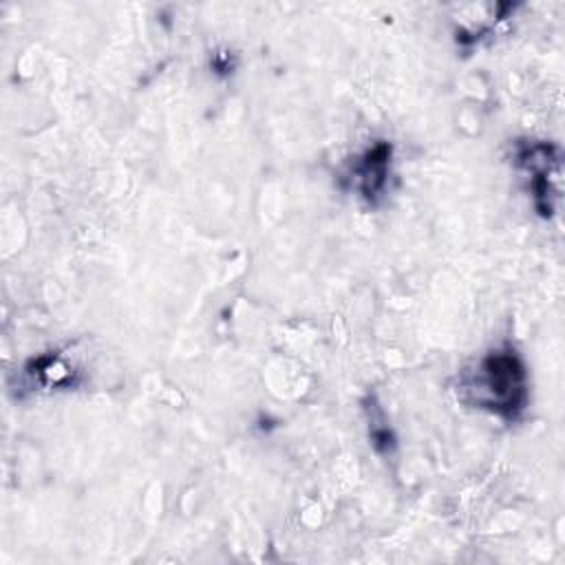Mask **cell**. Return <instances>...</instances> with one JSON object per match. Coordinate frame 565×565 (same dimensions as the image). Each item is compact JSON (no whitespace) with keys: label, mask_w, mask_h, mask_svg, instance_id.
<instances>
[{"label":"cell","mask_w":565,"mask_h":565,"mask_svg":"<svg viewBox=\"0 0 565 565\" xmlns=\"http://www.w3.org/2000/svg\"><path fill=\"white\" fill-rule=\"evenodd\" d=\"M468 402L503 419H514L527 404V371L510 349L486 353L461 384Z\"/></svg>","instance_id":"obj_1"},{"label":"cell","mask_w":565,"mask_h":565,"mask_svg":"<svg viewBox=\"0 0 565 565\" xmlns=\"http://www.w3.org/2000/svg\"><path fill=\"white\" fill-rule=\"evenodd\" d=\"M388 166H391V143L386 141L375 143L360 157V161L353 168V174L358 179V188L362 196L373 201L384 190Z\"/></svg>","instance_id":"obj_2"}]
</instances>
